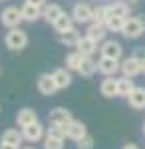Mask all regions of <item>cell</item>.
I'll list each match as a JSON object with an SVG mask.
<instances>
[{
	"mask_svg": "<svg viewBox=\"0 0 145 149\" xmlns=\"http://www.w3.org/2000/svg\"><path fill=\"white\" fill-rule=\"evenodd\" d=\"M72 111L66 107H54L50 113H48V121H50V131H56L60 135L66 137V125L72 121Z\"/></svg>",
	"mask_w": 145,
	"mask_h": 149,
	"instance_id": "6da1fadb",
	"label": "cell"
},
{
	"mask_svg": "<svg viewBox=\"0 0 145 149\" xmlns=\"http://www.w3.org/2000/svg\"><path fill=\"white\" fill-rule=\"evenodd\" d=\"M4 44L8 50H14V52H20L28 46V34L20 30V28H10L6 32V38H4Z\"/></svg>",
	"mask_w": 145,
	"mask_h": 149,
	"instance_id": "7a4b0ae2",
	"label": "cell"
},
{
	"mask_svg": "<svg viewBox=\"0 0 145 149\" xmlns=\"http://www.w3.org/2000/svg\"><path fill=\"white\" fill-rule=\"evenodd\" d=\"M22 20H24L22 8H18V6H6L4 10L0 12V22H2V26H6L8 30L10 28H18Z\"/></svg>",
	"mask_w": 145,
	"mask_h": 149,
	"instance_id": "3957f363",
	"label": "cell"
},
{
	"mask_svg": "<svg viewBox=\"0 0 145 149\" xmlns=\"http://www.w3.org/2000/svg\"><path fill=\"white\" fill-rule=\"evenodd\" d=\"M145 32V22L141 18H137V16H129V18H125V24H123V30L121 34L125 38H139V36Z\"/></svg>",
	"mask_w": 145,
	"mask_h": 149,
	"instance_id": "277c9868",
	"label": "cell"
},
{
	"mask_svg": "<svg viewBox=\"0 0 145 149\" xmlns=\"http://www.w3.org/2000/svg\"><path fill=\"white\" fill-rule=\"evenodd\" d=\"M98 72L103 74L105 78H113L117 72H121V62L113 60V58H103L101 56L98 60Z\"/></svg>",
	"mask_w": 145,
	"mask_h": 149,
	"instance_id": "5b68a950",
	"label": "cell"
},
{
	"mask_svg": "<svg viewBox=\"0 0 145 149\" xmlns=\"http://www.w3.org/2000/svg\"><path fill=\"white\" fill-rule=\"evenodd\" d=\"M141 62L143 60H139V58H135V56H129V58H125L121 62V74L125 76V78H135V76H139V74H143L141 72Z\"/></svg>",
	"mask_w": 145,
	"mask_h": 149,
	"instance_id": "8992f818",
	"label": "cell"
},
{
	"mask_svg": "<svg viewBox=\"0 0 145 149\" xmlns=\"http://www.w3.org/2000/svg\"><path fill=\"white\" fill-rule=\"evenodd\" d=\"M100 54L103 58H113V60H121V54H123V48L119 42L115 40H103L100 46Z\"/></svg>",
	"mask_w": 145,
	"mask_h": 149,
	"instance_id": "52a82bcc",
	"label": "cell"
},
{
	"mask_svg": "<svg viewBox=\"0 0 145 149\" xmlns=\"http://www.w3.org/2000/svg\"><path fill=\"white\" fill-rule=\"evenodd\" d=\"M72 18L78 24H91L93 22V8H89L88 4H76L72 10Z\"/></svg>",
	"mask_w": 145,
	"mask_h": 149,
	"instance_id": "ba28073f",
	"label": "cell"
},
{
	"mask_svg": "<svg viewBox=\"0 0 145 149\" xmlns=\"http://www.w3.org/2000/svg\"><path fill=\"white\" fill-rule=\"evenodd\" d=\"M36 86H38V92L42 93V95H48V97L58 92V86H56V81H54V78H52V74H40Z\"/></svg>",
	"mask_w": 145,
	"mask_h": 149,
	"instance_id": "9c48e42d",
	"label": "cell"
},
{
	"mask_svg": "<svg viewBox=\"0 0 145 149\" xmlns=\"http://www.w3.org/2000/svg\"><path fill=\"white\" fill-rule=\"evenodd\" d=\"M22 135H24L26 141H30V143H38V141H42V139L46 137V135H44V125H42L40 121H36V123H32V125L24 127Z\"/></svg>",
	"mask_w": 145,
	"mask_h": 149,
	"instance_id": "30bf717a",
	"label": "cell"
},
{
	"mask_svg": "<svg viewBox=\"0 0 145 149\" xmlns=\"http://www.w3.org/2000/svg\"><path fill=\"white\" fill-rule=\"evenodd\" d=\"M84 135H88V129H86V125H84L79 119H72L66 125V137L78 141V139H82Z\"/></svg>",
	"mask_w": 145,
	"mask_h": 149,
	"instance_id": "8fae6325",
	"label": "cell"
},
{
	"mask_svg": "<svg viewBox=\"0 0 145 149\" xmlns=\"http://www.w3.org/2000/svg\"><path fill=\"white\" fill-rule=\"evenodd\" d=\"M38 121V113L34 111L32 107H22L18 113H16V123H18V127H28L32 125V123H36Z\"/></svg>",
	"mask_w": 145,
	"mask_h": 149,
	"instance_id": "7c38bea8",
	"label": "cell"
},
{
	"mask_svg": "<svg viewBox=\"0 0 145 149\" xmlns=\"http://www.w3.org/2000/svg\"><path fill=\"white\" fill-rule=\"evenodd\" d=\"M52 78L56 81L58 90H66L72 86V74H70V70L68 68H58L52 72Z\"/></svg>",
	"mask_w": 145,
	"mask_h": 149,
	"instance_id": "4fadbf2b",
	"label": "cell"
},
{
	"mask_svg": "<svg viewBox=\"0 0 145 149\" xmlns=\"http://www.w3.org/2000/svg\"><path fill=\"white\" fill-rule=\"evenodd\" d=\"M98 50H100L98 42L91 40L89 36H84V38L79 40V44H78V52L82 54V56H86V58H93V54H96Z\"/></svg>",
	"mask_w": 145,
	"mask_h": 149,
	"instance_id": "5bb4252c",
	"label": "cell"
},
{
	"mask_svg": "<svg viewBox=\"0 0 145 149\" xmlns=\"http://www.w3.org/2000/svg\"><path fill=\"white\" fill-rule=\"evenodd\" d=\"M127 103L133 107V109H145V88L141 86H135V90L129 93Z\"/></svg>",
	"mask_w": 145,
	"mask_h": 149,
	"instance_id": "9a60e30c",
	"label": "cell"
},
{
	"mask_svg": "<svg viewBox=\"0 0 145 149\" xmlns=\"http://www.w3.org/2000/svg\"><path fill=\"white\" fill-rule=\"evenodd\" d=\"M74 24H76V20L72 18V14H66V12H64V14H62V16H60L52 26H54V30H56L58 34L62 36V34H66L68 30H72V28H74Z\"/></svg>",
	"mask_w": 145,
	"mask_h": 149,
	"instance_id": "2e32d148",
	"label": "cell"
},
{
	"mask_svg": "<svg viewBox=\"0 0 145 149\" xmlns=\"http://www.w3.org/2000/svg\"><path fill=\"white\" fill-rule=\"evenodd\" d=\"M105 34H107V28H105L103 24L91 22V24H88V28H86V36H89V38L96 40V42H103V40H105Z\"/></svg>",
	"mask_w": 145,
	"mask_h": 149,
	"instance_id": "e0dca14e",
	"label": "cell"
},
{
	"mask_svg": "<svg viewBox=\"0 0 145 149\" xmlns=\"http://www.w3.org/2000/svg\"><path fill=\"white\" fill-rule=\"evenodd\" d=\"M62 14H64V10H62L60 4H46L44 8H42V18H44L48 24H54Z\"/></svg>",
	"mask_w": 145,
	"mask_h": 149,
	"instance_id": "ac0fdd59",
	"label": "cell"
},
{
	"mask_svg": "<svg viewBox=\"0 0 145 149\" xmlns=\"http://www.w3.org/2000/svg\"><path fill=\"white\" fill-rule=\"evenodd\" d=\"M64 135H60L56 131H48L44 137V149H64Z\"/></svg>",
	"mask_w": 145,
	"mask_h": 149,
	"instance_id": "d6986e66",
	"label": "cell"
},
{
	"mask_svg": "<svg viewBox=\"0 0 145 149\" xmlns=\"http://www.w3.org/2000/svg\"><path fill=\"white\" fill-rule=\"evenodd\" d=\"M82 38H84L82 32H78L76 28H72V30H68L66 34L60 36V42H62L64 46H68V48H78V44H79Z\"/></svg>",
	"mask_w": 145,
	"mask_h": 149,
	"instance_id": "ffe728a7",
	"label": "cell"
},
{
	"mask_svg": "<svg viewBox=\"0 0 145 149\" xmlns=\"http://www.w3.org/2000/svg\"><path fill=\"white\" fill-rule=\"evenodd\" d=\"M22 18L26 22H36L38 18H42V8H40V6H34L30 2H26L22 6Z\"/></svg>",
	"mask_w": 145,
	"mask_h": 149,
	"instance_id": "44dd1931",
	"label": "cell"
},
{
	"mask_svg": "<svg viewBox=\"0 0 145 149\" xmlns=\"http://www.w3.org/2000/svg\"><path fill=\"white\" fill-rule=\"evenodd\" d=\"M100 92L103 97H115L117 95V80L113 78H105L100 84Z\"/></svg>",
	"mask_w": 145,
	"mask_h": 149,
	"instance_id": "7402d4cb",
	"label": "cell"
},
{
	"mask_svg": "<svg viewBox=\"0 0 145 149\" xmlns=\"http://www.w3.org/2000/svg\"><path fill=\"white\" fill-rule=\"evenodd\" d=\"M133 90H135V86H133V80H131V78H125V76H123V78L117 80V95H119V97H125V100H127L129 93L133 92Z\"/></svg>",
	"mask_w": 145,
	"mask_h": 149,
	"instance_id": "603a6c76",
	"label": "cell"
},
{
	"mask_svg": "<svg viewBox=\"0 0 145 149\" xmlns=\"http://www.w3.org/2000/svg\"><path fill=\"white\" fill-rule=\"evenodd\" d=\"M0 141H4V143H10V145H16V147H20L24 141V135L18 131V129H6L4 133H2V139Z\"/></svg>",
	"mask_w": 145,
	"mask_h": 149,
	"instance_id": "cb8c5ba5",
	"label": "cell"
},
{
	"mask_svg": "<svg viewBox=\"0 0 145 149\" xmlns=\"http://www.w3.org/2000/svg\"><path fill=\"white\" fill-rule=\"evenodd\" d=\"M107 8H109V14H113V16L129 18V4H127V2H123V0H117V2L107 4Z\"/></svg>",
	"mask_w": 145,
	"mask_h": 149,
	"instance_id": "d4e9b609",
	"label": "cell"
},
{
	"mask_svg": "<svg viewBox=\"0 0 145 149\" xmlns=\"http://www.w3.org/2000/svg\"><path fill=\"white\" fill-rule=\"evenodd\" d=\"M96 72H98V62H96L93 58H86L84 56V62H82V66H79L78 74L86 76V78H91Z\"/></svg>",
	"mask_w": 145,
	"mask_h": 149,
	"instance_id": "484cf974",
	"label": "cell"
},
{
	"mask_svg": "<svg viewBox=\"0 0 145 149\" xmlns=\"http://www.w3.org/2000/svg\"><path fill=\"white\" fill-rule=\"evenodd\" d=\"M82 62H84V56L79 54L78 50H76V52H70L66 56V68L70 70V72H78L79 66H82Z\"/></svg>",
	"mask_w": 145,
	"mask_h": 149,
	"instance_id": "4316f807",
	"label": "cell"
},
{
	"mask_svg": "<svg viewBox=\"0 0 145 149\" xmlns=\"http://www.w3.org/2000/svg\"><path fill=\"white\" fill-rule=\"evenodd\" d=\"M123 24H125V18L109 14V18H107V22H105V28H107V32H121Z\"/></svg>",
	"mask_w": 145,
	"mask_h": 149,
	"instance_id": "83f0119b",
	"label": "cell"
},
{
	"mask_svg": "<svg viewBox=\"0 0 145 149\" xmlns=\"http://www.w3.org/2000/svg\"><path fill=\"white\" fill-rule=\"evenodd\" d=\"M107 18H109V8H107V6H98V8H93V22L105 26Z\"/></svg>",
	"mask_w": 145,
	"mask_h": 149,
	"instance_id": "f1b7e54d",
	"label": "cell"
},
{
	"mask_svg": "<svg viewBox=\"0 0 145 149\" xmlns=\"http://www.w3.org/2000/svg\"><path fill=\"white\" fill-rule=\"evenodd\" d=\"M76 145H78V149H93V137L88 133V135H84L82 139H78Z\"/></svg>",
	"mask_w": 145,
	"mask_h": 149,
	"instance_id": "f546056e",
	"label": "cell"
},
{
	"mask_svg": "<svg viewBox=\"0 0 145 149\" xmlns=\"http://www.w3.org/2000/svg\"><path fill=\"white\" fill-rule=\"evenodd\" d=\"M133 56H135V58H139V60H145V48H137Z\"/></svg>",
	"mask_w": 145,
	"mask_h": 149,
	"instance_id": "4dcf8cb0",
	"label": "cell"
},
{
	"mask_svg": "<svg viewBox=\"0 0 145 149\" xmlns=\"http://www.w3.org/2000/svg\"><path fill=\"white\" fill-rule=\"evenodd\" d=\"M26 2H30V4H34V6H40V8H44L46 4H48L46 0H26Z\"/></svg>",
	"mask_w": 145,
	"mask_h": 149,
	"instance_id": "1f68e13d",
	"label": "cell"
},
{
	"mask_svg": "<svg viewBox=\"0 0 145 149\" xmlns=\"http://www.w3.org/2000/svg\"><path fill=\"white\" fill-rule=\"evenodd\" d=\"M0 149H18L16 145H10V143H4V141H0Z\"/></svg>",
	"mask_w": 145,
	"mask_h": 149,
	"instance_id": "d6a6232c",
	"label": "cell"
},
{
	"mask_svg": "<svg viewBox=\"0 0 145 149\" xmlns=\"http://www.w3.org/2000/svg\"><path fill=\"white\" fill-rule=\"evenodd\" d=\"M121 149H139V145H135V143H125Z\"/></svg>",
	"mask_w": 145,
	"mask_h": 149,
	"instance_id": "836d02e7",
	"label": "cell"
},
{
	"mask_svg": "<svg viewBox=\"0 0 145 149\" xmlns=\"http://www.w3.org/2000/svg\"><path fill=\"white\" fill-rule=\"evenodd\" d=\"M141 68H143V70H141V72H143V76H145V60H143V62H141Z\"/></svg>",
	"mask_w": 145,
	"mask_h": 149,
	"instance_id": "e575fe53",
	"label": "cell"
},
{
	"mask_svg": "<svg viewBox=\"0 0 145 149\" xmlns=\"http://www.w3.org/2000/svg\"><path fill=\"white\" fill-rule=\"evenodd\" d=\"M129 2H139V0H129Z\"/></svg>",
	"mask_w": 145,
	"mask_h": 149,
	"instance_id": "d590c367",
	"label": "cell"
},
{
	"mask_svg": "<svg viewBox=\"0 0 145 149\" xmlns=\"http://www.w3.org/2000/svg\"><path fill=\"white\" fill-rule=\"evenodd\" d=\"M24 149H34V147H24Z\"/></svg>",
	"mask_w": 145,
	"mask_h": 149,
	"instance_id": "8d00e7d4",
	"label": "cell"
},
{
	"mask_svg": "<svg viewBox=\"0 0 145 149\" xmlns=\"http://www.w3.org/2000/svg\"><path fill=\"white\" fill-rule=\"evenodd\" d=\"M143 133H145V125H143Z\"/></svg>",
	"mask_w": 145,
	"mask_h": 149,
	"instance_id": "74e56055",
	"label": "cell"
},
{
	"mask_svg": "<svg viewBox=\"0 0 145 149\" xmlns=\"http://www.w3.org/2000/svg\"><path fill=\"white\" fill-rule=\"evenodd\" d=\"M2 2H4V0H2Z\"/></svg>",
	"mask_w": 145,
	"mask_h": 149,
	"instance_id": "f35d334b",
	"label": "cell"
}]
</instances>
